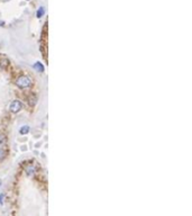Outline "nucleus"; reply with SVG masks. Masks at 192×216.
<instances>
[{"label": "nucleus", "instance_id": "obj_1", "mask_svg": "<svg viewBox=\"0 0 192 216\" xmlns=\"http://www.w3.org/2000/svg\"><path fill=\"white\" fill-rule=\"evenodd\" d=\"M16 85H17L20 89H25V88L30 87V85H32V80H30V78L26 77V75H22V77H19L17 79Z\"/></svg>", "mask_w": 192, "mask_h": 216}, {"label": "nucleus", "instance_id": "obj_2", "mask_svg": "<svg viewBox=\"0 0 192 216\" xmlns=\"http://www.w3.org/2000/svg\"><path fill=\"white\" fill-rule=\"evenodd\" d=\"M22 108H23V104L19 100H14L9 106V109H10L12 113H18V112L22 110Z\"/></svg>", "mask_w": 192, "mask_h": 216}, {"label": "nucleus", "instance_id": "obj_3", "mask_svg": "<svg viewBox=\"0 0 192 216\" xmlns=\"http://www.w3.org/2000/svg\"><path fill=\"white\" fill-rule=\"evenodd\" d=\"M34 69L38 72H44V65L40 62H36L34 64Z\"/></svg>", "mask_w": 192, "mask_h": 216}, {"label": "nucleus", "instance_id": "obj_4", "mask_svg": "<svg viewBox=\"0 0 192 216\" xmlns=\"http://www.w3.org/2000/svg\"><path fill=\"white\" fill-rule=\"evenodd\" d=\"M29 132V127L27 125H25V126H23L20 130H19V133L22 134V135H25V134H27Z\"/></svg>", "mask_w": 192, "mask_h": 216}, {"label": "nucleus", "instance_id": "obj_5", "mask_svg": "<svg viewBox=\"0 0 192 216\" xmlns=\"http://www.w3.org/2000/svg\"><path fill=\"white\" fill-rule=\"evenodd\" d=\"M44 12H45V9L43 8V7H40V9L37 10V12H36V16H37V18H40L43 17V15H44Z\"/></svg>", "mask_w": 192, "mask_h": 216}, {"label": "nucleus", "instance_id": "obj_6", "mask_svg": "<svg viewBox=\"0 0 192 216\" xmlns=\"http://www.w3.org/2000/svg\"><path fill=\"white\" fill-rule=\"evenodd\" d=\"M34 171H35V169L33 165H32V167H28V168L26 169V172H27L28 176H33V175H34Z\"/></svg>", "mask_w": 192, "mask_h": 216}, {"label": "nucleus", "instance_id": "obj_7", "mask_svg": "<svg viewBox=\"0 0 192 216\" xmlns=\"http://www.w3.org/2000/svg\"><path fill=\"white\" fill-rule=\"evenodd\" d=\"M6 157V151L4 149H0V160H2Z\"/></svg>", "mask_w": 192, "mask_h": 216}, {"label": "nucleus", "instance_id": "obj_8", "mask_svg": "<svg viewBox=\"0 0 192 216\" xmlns=\"http://www.w3.org/2000/svg\"><path fill=\"white\" fill-rule=\"evenodd\" d=\"M4 199H5V195L4 194H0V205L4 204Z\"/></svg>", "mask_w": 192, "mask_h": 216}]
</instances>
